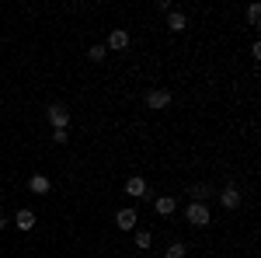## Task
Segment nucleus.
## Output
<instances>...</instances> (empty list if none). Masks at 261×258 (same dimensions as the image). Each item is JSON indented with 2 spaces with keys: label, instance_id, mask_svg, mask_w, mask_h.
Segmentation results:
<instances>
[{
  "label": "nucleus",
  "instance_id": "obj_1",
  "mask_svg": "<svg viewBox=\"0 0 261 258\" xmlns=\"http://www.w3.org/2000/svg\"><path fill=\"white\" fill-rule=\"evenodd\" d=\"M185 220H188L192 227H205V223H209V209H205L202 202H192V206L185 209Z\"/></svg>",
  "mask_w": 261,
  "mask_h": 258
},
{
  "label": "nucleus",
  "instance_id": "obj_2",
  "mask_svg": "<svg viewBox=\"0 0 261 258\" xmlns=\"http://www.w3.org/2000/svg\"><path fill=\"white\" fill-rule=\"evenodd\" d=\"M49 122H53L56 129H66V126H70V112H66V105H60V101L49 105Z\"/></svg>",
  "mask_w": 261,
  "mask_h": 258
},
{
  "label": "nucleus",
  "instance_id": "obj_3",
  "mask_svg": "<svg viewBox=\"0 0 261 258\" xmlns=\"http://www.w3.org/2000/svg\"><path fill=\"white\" fill-rule=\"evenodd\" d=\"M136 223H140V217H136V209H129V206L115 213V227H119V230H136Z\"/></svg>",
  "mask_w": 261,
  "mask_h": 258
},
{
  "label": "nucleus",
  "instance_id": "obj_4",
  "mask_svg": "<svg viewBox=\"0 0 261 258\" xmlns=\"http://www.w3.org/2000/svg\"><path fill=\"white\" fill-rule=\"evenodd\" d=\"M153 209H157L161 217H171V213L178 209V199L174 196H153Z\"/></svg>",
  "mask_w": 261,
  "mask_h": 258
},
{
  "label": "nucleus",
  "instance_id": "obj_5",
  "mask_svg": "<svg viewBox=\"0 0 261 258\" xmlns=\"http://www.w3.org/2000/svg\"><path fill=\"white\" fill-rule=\"evenodd\" d=\"M220 202L226 206V209H237V206H241V192H237V185H226V189L220 192Z\"/></svg>",
  "mask_w": 261,
  "mask_h": 258
},
{
  "label": "nucleus",
  "instance_id": "obj_6",
  "mask_svg": "<svg viewBox=\"0 0 261 258\" xmlns=\"http://www.w3.org/2000/svg\"><path fill=\"white\" fill-rule=\"evenodd\" d=\"M125 192H129V196H136V199H146V192H150V189H146V181H143L140 175H133V178L125 181Z\"/></svg>",
  "mask_w": 261,
  "mask_h": 258
},
{
  "label": "nucleus",
  "instance_id": "obj_7",
  "mask_svg": "<svg viewBox=\"0 0 261 258\" xmlns=\"http://www.w3.org/2000/svg\"><path fill=\"white\" fill-rule=\"evenodd\" d=\"M108 49H129V32L125 28H115L108 35Z\"/></svg>",
  "mask_w": 261,
  "mask_h": 258
},
{
  "label": "nucleus",
  "instance_id": "obj_8",
  "mask_svg": "<svg viewBox=\"0 0 261 258\" xmlns=\"http://www.w3.org/2000/svg\"><path fill=\"white\" fill-rule=\"evenodd\" d=\"M146 105H150L153 112H157V108H167V105H171V95H167V91H150V95H146Z\"/></svg>",
  "mask_w": 261,
  "mask_h": 258
},
{
  "label": "nucleus",
  "instance_id": "obj_9",
  "mask_svg": "<svg viewBox=\"0 0 261 258\" xmlns=\"http://www.w3.org/2000/svg\"><path fill=\"white\" fill-rule=\"evenodd\" d=\"M167 28H171V32H185V28H188V21H185V14L171 7V11H167Z\"/></svg>",
  "mask_w": 261,
  "mask_h": 258
},
{
  "label": "nucleus",
  "instance_id": "obj_10",
  "mask_svg": "<svg viewBox=\"0 0 261 258\" xmlns=\"http://www.w3.org/2000/svg\"><path fill=\"white\" fill-rule=\"evenodd\" d=\"M14 223H18V230H32V227H35V213H32V209H18Z\"/></svg>",
  "mask_w": 261,
  "mask_h": 258
},
{
  "label": "nucleus",
  "instance_id": "obj_11",
  "mask_svg": "<svg viewBox=\"0 0 261 258\" xmlns=\"http://www.w3.org/2000/svg\"><path fill=\"white\" fill-rule=\"evenodd\" d=\"M28 189H32L35 196H45V192H49V178H45V175H32V181H28Z\"/></svg>",
  "mask_w": 261,
  "mask_h": 258
},
{
  "label": "nucleus",
  "instance_id": "obj_12",
  "mask_svg": "<svg viewBox=\"0 0 261 258\" xmlns=\"http://www.w3.org/2000/svg\"><path fill=\"white\" fill-rule=\"evenodd\" d=\"M209 192H213V189H209V185H202V181H199V185H188V196L195 199V202H202Z\"/></svg>",
  "mask_w": 261,
  "mask_h": 258
},
{
  "label": "nucleus",
  "instance_id": "obj_13",
  "mask_svg": "<svg viewBox=\"0 0 261 258\" xmlns=\"http://www.w3.org/2000/svg\"><path fill=\"white\" fill-rule=\"evenodd\" d=\"M150 244H153V234H150V230H136V248H143V251H146Z\"/></svg>",
  "mask_w": 261,
  "mask_h": 258
},
{
  "label": "nucleus",
  "instance_id": "obj_14",
  "mask_svg": "<svg viewBox=\"0 0 261 258\" xmlns=\"http://www.w3.org/2000/svg\"><path fill=\"white\" fill-rule=\"evenodd\" d=\"M185 255H188V251H185V244H181V241H174V244L164 251V258H185Z\"/></svg>",
  "mask_w": 261,
  "mask_h": 258
},
{
  "label": "nucleus",
  "instance_id": "obj_15",
  "mask_svg": "<svg viewBox=\"0 0 261 258\" xmlns=\"http://www.w3.org/2000/svg\"><path fill=\"white\" fill-rule=\"evenodd\" d=\"M105 56H108V49H105V45H91V53H87V60H94V63H101Z\"/></svg>",
  "mask_w": 261,
  "mask_h": 258
},
{
  "label": "nucleus",
  "instance_id": "obj_16",
  "mask_svg": "<svg viewBox=\"0 0 261 258\" xmlns=\"http://www.w3.org/2000/svg\"><path fill=\"white\" fill-rule=\"evenodd\" d=\"M247 21H251V25H258V21H261V7H258V4L247 7Z\"/></svg>",
  "mask_w": 261,
  "mask_h": 258
},
{
  "label": "nucleus",
  "instance_id": "obj_17",
  "mask_svg": "<svg viewBox=\"0 0 261 258\" xmlns=\"http://www.w3.org/2000/svg\"><path fill=\"white\" fill-rule=\"evenodd\" d=\"M66 139H70V136H66V129H56V133H53V143H66Z\"/></svg>",
  "mask_w": 261,
  "mask_h": 258
},
{
  "label": "nucleus",
  "instance_id": "obj_18",
  "mask_svg": "<svg viewBox=\"0 0 261 258\" xmlns=\"http://www.w3.org/2000/svg\"><path fill=\"white\" fill-rule=\"evenodd\" d=\"M4 227H7V217H4V213H0V230H4Z\"/></svg>",
  "mask_w": 261,
  "mask_h": 258
}]
</instances>
